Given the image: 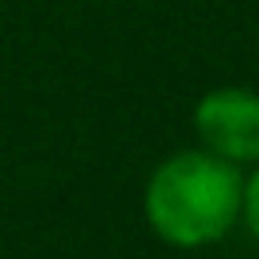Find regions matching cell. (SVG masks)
Segmentation results:
<instances>
[{
	"instance_id": "cell-1",
	"label": "cell",
	"mask_w": 259,
	"mask_h": 259,
	"mask_svg": "<svg viewBox=\"0 0 259 259\" xmlns=\"http://www.w3.org/2000/svg\"><path fill=\"white\" fill-rule=\"evenodd\" d=\"M240 176L213 153H179L153 171L145 191L149 225L179 248L210 244L236 221Z\"/></svg>"
},
{
	"instance_id": "cell-2",
	"label": "cell",
	"mask_w": 259,
	"mask_h": 259,
	"mask_svg": "<svg viewBox=\"0 0 259 259\" xmlns=\"http://www.w3.org/2000/svg\"><path fill=\"white\" fill-rule=\"evenodd\" d=\"M194 126L221 160H259V96L244 88H221L198 103Z\"/></svg>"
},
{
	"instance_id": "cell-3",
	"label": "cell",
	"mask_w": 259,
	"mask_h": 259,
	"mask_svg": "<svg viewBox=\"0 0 259 259\" xmlns=\"http://www.w3.org/2000/svg\"><path fill=\"white\" fill-rule=\"evenodd\" d=\"M240 206H244V221H248V229L259 236V171L251 176V183L244 187V194H240Z\"/></svg>"
}]
</instances>
